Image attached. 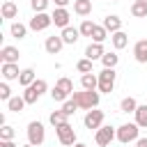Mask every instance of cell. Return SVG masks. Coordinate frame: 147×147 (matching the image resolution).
I'll use <instances>...</instances> for the list:
<instances>
[{
  "label": "cell",
  "instance_id": "cell-38",
  "mask_svg": "<svg viewBox=\"0 0 147 147\" xmlns=\"http://www.w3.org/2000/svg\"><path fill=\"white\" fill-rule=\"evenodd\" d=\"M0 99H2V101H9V99H11V90H9L7 83H0Z\"/></svg>",
  "mask_w": 147,
  "mask_h": 147
},
{
  "label": "cell",
  "instance_id": "cell-1",
  "mask_svg": "<svg viewBox=\"0 0 147 147\" xmlns=\"http://www.w3.org/2000/svg\"><path fill=\"white\" fill-rule=\"evenodd\" d=\"M71 99L78 103V108H85V110H92L99 106V92L96 90H83V92H74Z\"/></svg>",
  "mask_w": 147,
  "mask_h": 147
},
{
  "label": "cell",
  "instance_id": "cell-31",
  "mask_svg": "<svg viewBox=\"0 0 147 147\" xmlns=\"http://www.w3.org/2000/svg\"><path fill=\"white\" fill-rule=\"evenodd\" d=\"M51 99H53V101H57V103H64V101L69 99V94H67L64 90H60V87L55 85V87L51 90Z\"/></svg>",
  "mask_w": 147,
  "mask_h": 147
},
{
  "label": "cell",
  "instance_id": "cell-11",
  "mask_svg": "<svg viewBox=\"0 0 147 147\" xmlns=\"http://www.w3.org/2000/svg\"><path fill=\"white\" fill-rule=\"evenodd\" d=\"M62 46H64V39L62 37H46V44H44V48H46V53H51V55H57L60 51H62Z\"/></svg>",
  "mask_w": 147,
  "mask_h": 147
},
{
  "label": "cell",
  "instance_id": "cell-3",
  "mask_svg": "<svg viewBox=\"0 0 147 147\" xmlns=\"http://www.w3.org/2000/svg\"><path fill=\"white\" fill-rule=\"evenodd\" d=\"M55 133H57L60 145H64V147H74V145H76V131H74V126H71L69 122L55 126Z\"/></svg>",
  "mask_w": 147,
  "mask_h": 147
},
{
  "label": "cell",
  "instance_id": "cell-45",
  "mask_svg": "<svg viewBox=\"0 0 147 147\" xmlns=\"http://www.w3.org/2000/svg\"><path fill=\"white\" fill-rule=\"evenodd\" d=\"M110 2H117V0H110Z\"/></svg>",
  "mask_w": 147,
  "mask_h": 147
},
{
  "label": "cell",
  "instance_id": "cell-34",
  "mask_svg": "<svg viewBox=\"0 0 147 147\" xmlns=\"http://www.w3.org/2000/svg\"><path fill=\"white\" fill-rule=\"evenodd\" d=\"M48 119H51V124H53V126H60V124H64V122H67V115H64L62 110H55V113H51V117H48Z\"/></svg>",
  "mask_w": 147,
  "mask_h": 147
},
{
  "label": "cell",
  "instance_id": "cell-15",
  "mask_svg": "<svg viewBox=\"0 0 147 147\" xmlns=\"http://www.w3.org/2000/svg\"><path fill=\"white\" fill-rule=\"evenodd\" d=\"M101 25L113 34V32L122 30V18H119V16H115V14H110V16H106V18H103V23H101Z\"/></svg>",
  "mask_w": 147,
  "mask_h": 147
},
{
  "label": "cell",
  "instance_id": "cell-21",
  "mask_svg": "<svg viewBox=\"0 0 147 147\" xmlns=\"http://www.w3.org/2000/svg\"><path fill=\"white\" fill-rule=\"evenodd\" d=\"M34 80H37V74H34V69H30V67H28V69H23V71H21V76H18V83H21L23 87L32 85Z\"/></svg>",
  "mask_w": 147,
  "mask_h": 147
},
{
  "label": "cell",
  "instance_id": "cell-20",
  "mask_svg": "<svg viewBox=\"0 0 147 147\" xmlns=\"http://www.w3.org/2000/svg\"><path fill=\"white\" fill-rule=\"evenodd\" d=\"M74 11H76L78 16L92 14V0H74Z\"/></svg>",
  "mask_w": 147,
  "mask_h": 147
},
{
  "label": "cell",
  "instance_id": "cell-24",
  "mask_svg": "<svg viewBox=\"0 0 147 147\" xmlns=\"http://www.w3.org/2000/svg\"><path fill=\"white\" fill-rule=\"evenodd\" d=\"M117 62H119V55H117V53H103V57H101V64H103L106 69H115Z\"/></svg>",
  "mask_w": 147,
  "mask_h": 147
},
{
  "label": "cell",
  "instance_id": "cell-18",
  "mask_svg": "<svg viewBox=\"0 0 147 147\" xmlns=\"http://www.w3.org/2000/svg\"><path fill=\"white\" fill-rule=\"evenodd\" d=\"M80 85H83V90H99V76H94L92 71L83 74L80 76Z\"/></svg>",
  "mask_w": 147,
  "mask_h": 147
},
{
  "label": "cell",
  "instance_id": "cell-2",
  "mask_svg": "<svg viewBox=\"0 0 147 147\" xmlns=\"http://www.w3.org/2000/svg\"><path fill=\"white\" fill-rule=\"evenodd\" d=\"M46 90H48L46 80H44V78H37V80H34L32 85H28V87H25V92H23L25 103H28V106H30V103H37V99H39V96H41Z\"/></svg>",
  "mask_w": 147,
  "mask_h": 147
},
{
  "label": "cell",
  "instance_id": "cell-29",
  "mask_svg": "<svg viewBox=\"0 0 147 147\" xmlns=\"http://www.w3.org/2000/svg\"><path fill=\"white\" fill-rule=\"evenodd\" d=\"M9 32H11V37H16V39H23V37L28 34V28H25L23 23H11Z\"/></svg>",
  "mask_w": 147,
  "mask_h": 147
},
{
  "label": "cell",
  "instance_id": "cell-4",
  "mask_svg": "<svg viewBox=\"0 0 147 147\" xmlns=\"http://www.w3.org/2000/svg\"><path fill=\"white\" fill-rule=\"evenodd\" d=\"M138 131H140V126L133 122H129V124H122V126H117V140L119 142H124V145H129V142H133V140H138Z\"/></svg>",
  "mask_w": 147,
  "mask_h": 147
},
{
  "label": "cell",
  "instance_id": "cell-41",
  "mask_svg": "<svg viewBox=\"0 0 147 147\" xmlns=\"http://www.w3.org/2000/svg\"><path fill=\"white\" fill-rule=\"evenodd\" d=\"M69 2H71V0H55V5H57V7H67Z\"/></svg>",
  "mask_w": 147,
  "mask_h": 147
},
{
  "label": "cell",
  "instance_id": "cell-32",
  "mask_svg": "<svg viewBox=\"0 0 147 147\" xmlns=\"http://www.w3.org/2000/svg\"><path fill=\"white\" fill-rule=\"evenodd\" d=\"M60 110H62V113H64L67 117H71V115H74V113L78 110V103H76L74 99H67V101L62 103V108H60Z\"/></svg>",
  "mask_w": 147,
  "mask_h": 147
},
{
  "label": "cell",
  "instance_id": "cell-6",
  "mask_svg": "<svg viewBox=\"0 0 147 147\" xmlns=\"http://www.w3.org/2000/svg\"><path fill=\"white\" fill-rule=\"evenodd\" d=\"M115 78H117L115 69H106V67H103V71L99 74V92L110 94V92H113V87H115Z\"/></svg>",
  "mask_w": 147,
  "mask_h": 147
},
{
  "label": "cell",
  "instance_id": "cell-22",
  "mask_svg": "<svg viewBox=\"0 0 147 147\" xmlns=\"http://www.w3.org/2000/svg\"><path fill=\"white\" fill-rule=\"evenodd\" d=\"M25 106H28V103H25V99H23V96H11V99L7 101V108H9L11 113H21Z\"/></svg>",
  "mask_w": 147,
  "mask_h": 147
},
{
  "label": "cell",
  "instance_id": "cell-28",
  "mask_svg": "<svg viewBox=\"0 0 147 147\" xmlns=\"http://www.w3.org/2000/svg\"><path fill=\"white\" fill-rule=\"evenodd\" d=\"M108 39V30L103 28V25H94V32H92V41H99V44H103Z\"/></svg>",
  "mask_w": 147,
  "mask_h": 147
},
{
  "label": "cell",
  "instance_id": "cell-23",
  "mask_svg": "<svg viewBox=\"0 0 147 147\" xmlns=\"http://www.w3.org/2000/svg\"><path fill=\"white\" fill-rule=\"evenodd\" d=\"M136 124L140 129H147V103L136 108Z\"/></svg>",
  "mask_w": 147,
  "mask_h": 147
},
{
  "label": "cell",
  "instance_id": "cell-33",
  "mask_svg": "<svg viewBox=\"0 0 147 147\" xmlns=\"http://www.w3.org/2000/svg\"><path fill=\"white\" fill-rule=\"evenodd\" d=\"M94 25H96V23H92L90 18H85V21L80 23V28H78V30H80V34H83V37H92V32H94Z\"/></svg>",
  "mask_w": 147,
  "mask_h": 147
},
{
  "label": "cell",
  "instance_id": "cell-44",
  "mask_svg": "<svg viewBox=\"0 0 147 147\" xmlns=\"http://www.w3.org/2000/svg\"><path fill=\"white\" fill-rule=\"evenodd\" d=\"M140 2H147V0H140Z\"/></svg>",
  "mask_w": 147,
  "mask_h": 147
},
{
  "label": "cell",
  "instance_id": "cell-30",
  "mask_svg": "<svg viewBox=\"0 0 147 147\" xmlns=\"http://www.w3.org/2000/svg\"><path fill=\"white\" fill-rule=\"evenodd\" d=\"M60 90H64L67 94H74V80L71 78H67V76H62V78H57V83H55Z\"/></svg>",
  "mask_w": 147,
  "mask_h": 147
},
{
  "label": "cell",
  "instance_id": "cell-42",
  "mask_svg": "<svg viewBox=\"0 0 147 147\" xmlns=\"http://www.w3.org/2000/svg\"><path fill=\"white\" fill-rule=\"evenodd\" d=\"M74 147H87V145H83V142H76V145H74Z\"/></svg>",
  "mask_w": 147,
  "mask_h": 147
},
{
  "label": "cell",
  "instance_id": "cell-43",
  "mask_svg": "<svg viewBox=\"0 0 147 147\" xmlns=\"http://www.w3.org/2000/svg\"><path fill=\"white\" fill-rule=\"evenodd\" d=\"M21 147H34V145H30V142H28V145H21Z\"/></svg>",
  "mask_w": 147,
  "mask_h": 147
},
{
  "label": "cell",
  "instance_id": "cell-35",
  "mask_svg": "<svg viewBox=\"0 0 147 147\" xmlns=\"http://www.w3.org/2000/svg\"><path fill=\"white\" fill-rule=\"evenodd\" d=\"M76 69H78L80 74H90V71H92V60H90V57H83V60H78Z\"/></svg>",
  "mask_w": 147,
  "mask_h": 147
},
{
  "label": "cell",
  "instance_id": "cell-13",
  "mask_svg": "<svg viewBox=\"0 0 147 147\" xmlns=\"http://www.w3.org/2000/svg\"><path fill=\"white\" fill-rule=\"evenodd\" d=\"M133 57H136V62L147 64V39L136 41V46H133Z\"/></svg>",
  "mask_w": 147,
  "mask_h": 147
},
{
  "label": "cell",
  "instance_id": "cell-39",
  "mask_svg": "<svg viewBox=\"0 0 147 147\" xmlns=\"http://www.w3.org/2000/svg\"><path fill=\"white\" fill-rule=\"evenodd\" d=\"M0 147H16L11 140H0Z\"/></svg>",
  "mask_w": 147,
  "mask_h": 147
},
{
  "label": "cell",
  "instance_id": "cell-10",
  "mask_svg": "<svg viewBox=\"0 0 147 147\" xmlns=\"http://www.w3.org/2000/svg\"><path fill=\"white\" fill-rule=\"evenodd\" d=\"M51 16H53V23L57 28H67L69 25V18H71V14L67 11V7H55V11Z\"/></svg>",
  "mask_w": 147,
  "mask_h": 147
},
{
  "label": "cell",
  "instance_id": "cell-27",
  "mask_svg": "<svg viewBox=\"0 0 147 147\" xmlns=\"http://www.w3.org/2000/svg\"><path fill=\"white\" fill-rule=\"evenodd\" d=\"M136 108H138V103H136L133 96H124L122 103H119V110L122 113H136Z\"/></svg>",
  "mask_w": 147,
  "mask_h": 147
},
{
  "label": "cell",
  "instance_id": "cell-12",
  "mask_svg": "<svg viewBox=\"0 0 147 147\" xmlns=\"http://www.w3.org/2000/svg\"><path fill=\"white\" fill-rule=\"evenodd\" d=\"M0 74H2V78H5V80H16V78L21 76V71H18V64H16V62H2Z\"/></svg>",
  "mask_w": 147,
  "mask_h": 147
},
{
  "label": "cell",
  "instance_id": "cell-37",
  "mask_svg": "<svg viewBox=\"0 0 147 147\" xmlns=\"http://www.w3.org/2000/svg\"><path fill=\"white\" fill-rule=\"evenodd\" d=\"M30 5H32V9H34V14H37V11H46L48 0H30Z\"/></svg>",
  "mask_w": 147,
  "mask_h": 147
},
{
  "label": "cell",
  "instance_id": "cell-36",
  "mask_svg": "<svg viewBox=\"0 0 147 147\" xmlns=\"http://www.w3.org/2000/svg\"><path fill=\"white\" fill-rule=\"evenodd\" d=\"M11 138H14V126H9V124L0 126V140H11Z\"/></svg>",
  "mask_w": 147,
  "mask_h": 147
},
{
  "label": "cell",
  "instance_id": "cell-14",
  "mask_svg": "<svg viewBox=\"0 0 147 147\" xmlns=\"http://www.w3.org/2000/svg\"><path fill=\"white\" fill-rule=\"evenodd\" d=\"M103 53H106V51H103V44H99V41H92V44L85 48V57H90L92 62H94V60H101Z\"/></svg>",
  "mask_w": 147,
  "mask_h": 147
},
{
  "label": "cell",
  "instance_id": "cell-9",
  "mask_svg": "<svg viewBox=\"0 0 147 147\" xmlns=\"http://www.w3.org/2000/svg\"><path fill=\"white\" fill-rule=\"evenodd\" d=\"M85 126L92 131V129H99L101 124H103V110H96V108H92V110H87V115H85Z\"/></svg>",
  "mask_w": 147,
  "mask_h": 147
},
{
  "label": "cell",
  "instance_id": "cell-17",
  "mask_svg": "<svg viewBox=\"0 0 147 147\" xmlns=\"http://www.w3.org/2000/svg\"><path fill=\"white\" fill-rule=\"evenodd\" d=\"M60 37L64 39V44H76V41H78V37H80V30H78V28L67 25V28H62V34H60Z\"/></svg>",
  "mask_w": 147,
  "mask_h": 147
},
{
  "label": "cell",
  "instance_id": "cell-40",
  "mask_svg": "<svg viewBox=\"0 0 147 147\" xmlns=\"http://www.w3.org/2000/svg\"><path fill=\"white\" fill-rule=\"evenodd\" d=\"M136 142H138V147H147V138H138Z\"/></svg>",
  "mask_w": 147,
  "mask_h": 147
},
{
  "label": "cell",
  "instance_id": "cell-8",
  "mask_svg": "<svg viewBox=\"0 0 147 147\" xmlns=\"http://www.w3.org/2000/svg\"><path fill=\"white\" fill-rule=\"evenodd\" d=\"M48 25H53V16H48L46 11H37V14L30 18V30H34V32H41V30H46Z\"/></svg>",
  "mask_w": 147,
  "mask_h": 147
},
{
  "label": "cell",
  "instance_id": "cell-16",
  "mask_svg": "<svg viewBox=\"0 0 147 147\" xmlns=\"http://www.w3.org/2000/svg\"><path fill=\"white\" fill-rule=\"evenodd\" d=\"M18 48H14V46H2L0 48V60L2 62H18Z\"/></svg>",
  "mask_w": 147,
  "mask_h": 147
},
{
  "label": "cell",
  "instance_id": "cell-19",
  "mask_svg": "<svg viewBox=\"0 0 147 147\" xmlns=\"http://www.w3.org/2000/svg\"><path fill=\"white\" fill-rule=\"evenodd\" d=\"M110 41H113V46H115L117 51H122V48L129 44V34H126V32H122V30H117V32H113V34H110Z\"/></svg>",
  "mask_w": 147,
  "mask_h": 147
},
{
  "label": "cell",
  "instance_id": "cell-5",
  "mask_svg": "<svg viewBox=\"0 0 147 147\" xmlns=\"http://www.w3.org/2000/svg\"><path fill=\"white\" fill-rule=\"evenodd\" d=\"M44 140H46L44 124H41V122H30V124H28V142L34 145V147H39Z\"/></svg>",
  "mask_w": 147,
  "mask_h": 147
},
{
  "label": "cell",
  "instance_id": "cell-25",
  "mask_svg": "<svg viewBox=\"0 0 147 147\" xmlns=\"http://www.w3.org/2000/svg\"><path fill=\"white\" fill-rule=\"evenodd\" d=\"M131 14H133L136 18H145V16H147V2L136 0V2L131 5Z\"/></svg>",
  "mask_w": 147,
  "mask_h": 147
},
{
  "label": "cell",
  "instance_id": "cell-26",
  "mask_svg": "<svg viewBox=\"0 0 147 147\" xmlns=\"http://www.w3.org/2000/svg\"><path fill=\"white\" fill-rule=\"evenodd\" d=\"M18 14V7L11 2V0H7V2H2V18H14Z\"/></svg>",
  "mask_w": 147,
  "mask_h": 147
},
{
  "label": "cell",
  "instance_id": "cell-7",
  "mask_svg": "<svg viewBox=\"0 0 147 147\" xmlns=\"http://www.w3.org/2000/svg\"><path fill=\"white\" fill-rule=\"evenodd\" d=\"M115 138H117V129H113V126H99L96 136H94V140H96L99 147H108Z\"/></svg>",
  "mask_w": 147,
  "mask_h": 147
}]
</instances>
